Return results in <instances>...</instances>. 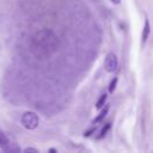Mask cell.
Returning <instances> with one entry per match:
<instances>
[{
  "mask_svg": "<svg viewBox=\"0 0 153 153\" xmlns=\"http://www.w3.org/2000/svg\"><path fill=\"white\" fill-rule=\"evenodd\" d=\"M57 37L49 29L37 31L31 38V51L37 59H45L50 56L57 49Z\"/></svg>",
  "mask_w": 153,
  "mask_h": 153,
  "instance_id": "obj_1",
  "label": "cell"
},
{
  "mask_svg": "<svg viewBox=\"0 0 153 153\" xmlns=\"http://www.w3.org/2000/svg\"><path fill=\"white\" fill-rule=\"evenodd\" d=\"M20 124L27 130H33L38 127L39 118L33 111H25L20 116Z\"/></svg>",
  "mask_w": 153,
  "mask_h": 153,
  "instance_id": "obj_2",
  "label": "cell"
},
{
  "mask_svg": "<svg viewBox=\"0 0 153 153\" xmlns=\"http://www.w3.org/2000/svg\"><path fill=\"white\" fill-rule=\"evenodd\" d=\"M117 66H118L117 56L114 53H109L105 56V60H104V68H105V71L109 72V73H112V72L116 71Z\"/></svg>",
  "mask_w": 153,
  "mask_h": 153,
  "instance_id": "obj_3",
  "label": "cell"
},
{
  "mask_svg": "<svg viewBox=\"0 0 153 153\" xmlns=\"http://www.w3.org/2000/svg\"><path fill=\"white\" fill-rule=\"evenodd\" d=\"M10 145H11L10 137L5 134V131H4L2 129H0V148H1L2 151H6V152H7Z\"/></svg>",
  "mask_w": 153,
  "mask_h": 153,
  "instance_id": "obj_4",
  "label": "cell"
},
{
  "mask_svg": "<svg viewBox=\"0 0 153 153\" xmlns=\"http://www.w3.org/2000/svg\"><path fill=\"white\" fill-rule=\"evenodd\" d=\"M149 32H151V24H149V20L146 19L145 20V25H143V29H142V33H141V42L145 43L149 36Z\"/></svg>",
  "mask_w": 153,
  "mask_h": 153,
  "instance_id": "obj_5",
  "label": "cell"
},
{
  "mask_svg": "<svg viewBox=\"0 0 153 153\" xmlns=\"http://www.w3.org/2000/svg\"><path fill=\"white\" fill-rule=\"evenodd\" d=\"M109 109H110V105H109V104H106V105H105V108H104V109H103V110L99 112V115H98V116H97V117L93 120V122H92V123H93V124H98V123H100V122H102V121L105 118V116L108 115Z\"/></svg>",
  "mask_w": 153,
  "mask_h": 153,
  "instance_id": "obj_6",
  "label": "cell"
},
{
  "mask_svg": "<svg viewBox=\"0 0 153 153\" xmlns=\"http://www.w3.org/2000/svg\"><path fill=\"white\" fill-rule=\"evenodd\" d=\"M110 128H111V123H106L102 129H100V131H99V134H98V136H97V139L98 140H100V139H103L106 134H108V131L110 130Z\"/></svg>",
  "mask_w": 153,
  "mask_h": 153,
  "instance_id": "obj_7",
  "label": "cell"
},
{
  "mask_svg": "<svg viewBox=\"0 0 153 153\" xmlns=\"http://www.w3.org/2000/svg\"><path fill=\"white\" fill-rule=\"evenodd\" d=\"M106 98H108V96H106L105 93H103V94L99 97V99L97 100V103H96V108H97V109H100V108H103V106L105 105Z\"/></svg>",
  "mask_w": 153,
  "mask_h": 153,
  "instance_id": "obj_8",
  "label": "cell"
},
{
  "mask_svg": "<svg viewBox=\"0 0 153 153\" xmlns=\"http://www.w3.org/2000/svg\"><path fill=\"white\" fill-rule=\"evenodd\" d=\"M117 81H118V78H114V79L110 81V84H109V92H110V93H112V92L115 91L116 85H117Z\"/></svg>",
  "mask_w": 153,
  "mask_h": 153,
  "instance_id": "obj_9",
  "label": "cell"
},
{
  "mask_svg": "<svg viewBox=\"0 0 153 153\" xmlns=\"http://www.w3.org/2000/svg\"><path fill=\"white\" fill-rule=\"evenodd\" d=\"M94 130H96L94 128H91V129H88L87 131H85V133H84V136H85V137H86V136H90V135H91V134H92Z\"/></svg>",
  "mask_w": 153,
  "mask_h": 153,
  "instance_id": "obj_10",
  "label": "cell"
},
{
  "mask_svg": "<svg viewBox=\"0 0 153 153\" xmlns=\"http://www.w3.org/2000/svg\"><path fill=\"white\" fill-rule=\"evenodd\" d=\"M24 151H25V152H35V153L38 152V149H37V148H33V147H26Z\"/></svg>",
  "mask_w": 153,
  "mask_h": 153,
  "instance_id": "obj_11",
  "label": "cell"
},
{
  "mask_svg": "<svg viewBox=\"0 0 153 153\" xmlns=\"http://www.w3.org/2000/svg\"><path fill=\"white\" fill-rule=\"evenodd\" d=\"M110 1H111V2H112V4H116V5H117V4H120V2H121V0H110Z\"/></svg>",
  "mask_w": 153,
  "mask_h": 153,
  "instance_id": "obj_12",
  "label": "cell"
},
{
  "mask_svg": "<svg viewBox=\"0 0 153 153\" xmlns=\"http://www.w3.org/2000/svg\"><path fill=\"white\" fill-rule=\"evenodd\" d=\"M49 152H57V151H56L55 148H50V149H49Z\"/></svg>",
  "mask_w": 153,
  "mask_h": 153,
  "instance_id": "obj_13",
  "label": "cell"
}]
</instances>
